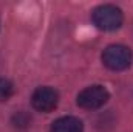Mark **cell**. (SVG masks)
Returning <instances> with one entry per match:
<instances>
[{
    "label": "cell",
    "mask_w": 133,
    "mask_h": 132,
    "mask_svg": "<svg viewBox=\"0 0 133 132\" xmlns=\"http://www.w3.org/2000/svg\"><path fill=\"white\" fill-rule=\"evenodd\" d=\"M133 55L132 50L125 45H119V44H113L108 45L104 53H102V62L104 65L110 70L119 71V70H125L132 64Z\"/></svg>",
    "instance_id": "7a4b0ae2"
},
{
    "label": "cell",
    "mask_w": 133,
    "mask_h": 132,
    "mask_svg": "<svg viewBox=\"0 0 133 132\" xmlns=\"http://www.w3.org/2000/svg\"><path fill=\"white\" fill-rule=\"evenodd\" d=\"M51 132H84V124L76 117H61L53 121Z\"/></svg>",
    "instance_id": "5b68a950"
},
{
    "label": "cell",
    "mask_w": 133,
    "mask_h": 132,
    "mask_svg": "<svg viewBox=\"0 0 133 132\" xmlns=\"http://www.w3.org/2000/svg\"><path fill=\"white\" fill-rule=\"evenodd\" d=\"M14 93V86L11 81L5 79V78H0V101H6L12 97Z\"/></svg>",
    "instance_id": "8992f818"
},
{
    "label": "cell",
    "mask_w": 133,
    "mask_h": 132,
    "mask_svg": "<svg viewBox=\"0 0 133 132\" xmlns=\"http://www.w3.org/2000/svg\"><path fill=\"white\" fill-rule=\"evenodd\" d=\"M108 98H110L108 90L104 86L95 84V86L84 89L77 95V106L82 109H87V110H95V109L102 107L108 101Z\"/></svg>",
    "instance_id": "3957f363"
},
{
    "label": "cell",
    "mask_w": 133,
    "mask_h": 132,
    "mask_svg": "<svg viewBox=\"0 0 133 132\" xmlns=\"http://www.w3.org/2000/svg\"><path fill=\"white\" fill-rule=\"evenodd\" d=\"M33 107L39 112H51L57 107V103H59V95L54 89L51 87H39L36 89L33 93Z\"/></svg>",
    "instance_id": "277c9868"
},
{
    "label": "cell",
    "mask_w": 133,
    "mask_h": 132,
    "mask_svg": "<svg viewBox=\"0 0 133 132\" xmlns=\"http://www.w3.org/2000/svg\"><path fill=\"white\" fill-rule=\"evenodd\" d=\"M14 120H16V123H19L17 126H26V124H30V118H28V115L23 113V112L14 115Z\"/></svg>",
    "instance_id": "52a82bcc"
},
{
    "label": "cell",
    "mask_w": 133,
    "mask_h": 132,
    "mask_svg": "<svg viewBox=\"0 0 133 132\" xmlns=\"http://www.w3.org/2000/svg\"><path fill=\"white\" fill-rule=\"evenodd\" d=\"M124 20L122 11L115 5H101L93 11L95 25L104 31H115L121 28Z\"/></svg>",
    "instance_id": "6da1fadb"
}]
</instances>
